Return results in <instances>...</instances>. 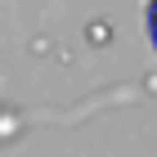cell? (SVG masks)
<instances>
[{
	"label": "cell",
	"mask_w": 157,
	"mask_h": 157,
	"mask_svg": "<svg viewBox=\"0 0 157 157\" xmlns=\"http://www.w3.org/2000/svg\"><path fill=\"white\" fill-rule=\"evenodd\" d=\"M148 36H153V45H157V0H148Z\"/></svg>",
	"instance_id": "obj_1"
}]
</instances>
